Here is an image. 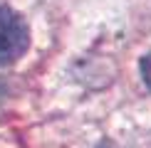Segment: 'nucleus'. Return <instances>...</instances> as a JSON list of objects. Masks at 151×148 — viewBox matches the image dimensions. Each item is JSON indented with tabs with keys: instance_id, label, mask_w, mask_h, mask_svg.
Masks as SVG:
<instances>
[{
	"instance_id": "f257e3e1",
	"label": "nucleus",
	"mask_w": 151,
	"mask_h": 148,
	"mask_svg": "<svg viewBox=\"0 0 151 148\" xmlns=\"http://www.w3.org/2000/svg\"><path fill=\"white\" fill-rule=\"evenodd\" d=\"M30 47V27L12 8L0 5V64H12Z\"/></svg>"
},
{
	"instance_id": "f03ea898",
	"label": "nucleus",
	"mask_w": 151,
	"mask_h": 148,
	"mask_svg": "<svg viewBox=\"0 0 151 148\" xmlns=\"http://www.w3.org/2000/svg\"><path fill=\"white\" fill-rule=\"evenodd\" d=\"M139 67H141V79H144V84L151 89V52L141 57V64H139Z\"/></svg>"
}]
</instances>
